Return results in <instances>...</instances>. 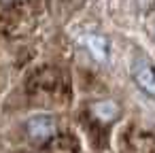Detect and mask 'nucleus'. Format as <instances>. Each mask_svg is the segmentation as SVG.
I'll return each instance as SVG.
<instances>
[{"mask_svg":"<svg viewBox=\"0 0 155 153\" xmlns=\"http://www.w3.org/2000/svg\"><path fill=\"white\" fill-rule=\"evenodd\" d=\"M83 43L87 47V51L98 60V62H106L108 60V45L102 36H96V34H87L83 36Z\"/></svg>","mask_w":155,"mask_h":153,"instance_id":"7ed1b4c3","label":"nucleus"},{"mask_svg":"<svg viewBox=\"0 0 155 153\" xmlns=\"http://www.w3.org/2000/svg\"><path fill=\"white\" fill-rule=\"evenodd\" d=\"M28 132H30L32 138L45 140V138H49V136L55 132V123H53V119L47 117V115H36V117H32V119L28 121Z\"/></svg>","mask_w":155,"mask_h":153,"instance_id":"f03ea898","label":"nucleus"},{"mask_svg":"<svg viewBox=\"0 0 155 153\" xmlns=\"http://www.w3.org/2000/svg\"><path fill=\"white\" fill-rule=\"evenodd\" d=\"M94 115L102 121H110L115 115H117V106L110 102V100H104V102H98L94 104Z\"/></svg>","mask_w":155,"mask_h":153,"instance_id":"20e7f679","label":"nucleus"},{"mask_svg":"<svg viewBox=\"0 0 155 153\" xmlns=\"http://www.w3.org/2000/svg\"><path fill=\"white\" fill-rule=\"evenodd\" d=\"M132 77H134L136 85L144 94H149V96L155 98V70L144 60H138V62L132 64Z\"/></svg>","mask_w":155,"mask_h":153,"instance_id":"f257e3e1","label":"nucleus"}]
</instances>
